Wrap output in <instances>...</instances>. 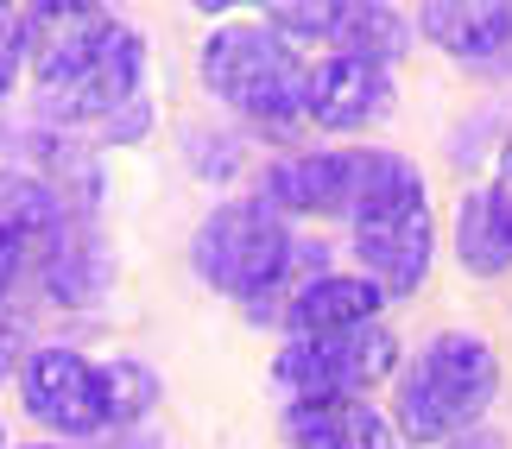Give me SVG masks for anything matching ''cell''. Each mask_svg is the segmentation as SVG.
<instances>
[{
    "instance_id": "obj_1",
    "label": "cell",
    "mask_w": 512,
    "mask_h": 449,
    "mask_svg": "<svg viewBox=\"0 0 512 449\" xmlns=\"http://www.w3.org/2000/svg\"><path fill=\"white\" fill-rule=\"evenodd\" d=\"M348 222H354L361 279H373L386 298H411L430 272V247H437V222H430L418 165L399 159V152H361Z\"/></svg>"
},
{
    "instance_id": "obj_2",
    "label": "cell",
    "mask_w": 512,
    "mask_h": 449,
    "mask_svg": "<svg viewBox=\"0 0 512 449\" xmlns=\"http://www.w3.org/2000/svg\"><path fill=\"white\" fill-rule=\"evenodd\" d=\"M500 393V361L481 336H449L424 342L418 361L399 374V399H392V424L411 443H456L481 424V412Z\"/></svg>"
},
{
    "instance_id": "obj_3",
    "label": "cell",
    "mask_w": 512,
    "mask_h": 449,
    "mask_svg": "<svg viewBox=\"0 0 512 449\" xmlns=\"http://www.w3.org/2000/svg\"><path fill=\"white\" fill-rule=\"evenodd\" d=\"M196 70H203L209 95H222L234 114H247V121H260V127H291L304 114L310 70L298 64V51L266 26H215L203 38Z\"/></svg>"
},
{
    "instance_id": "obj_4",
    "label": "cell",
    "mask_w": 512,
    "mask_h": 449,
    "mask_svg": "<svg viewBox=\"0 0 512 449\" xmlns=\"http://www.w3.org/2000/svg\"><path fill=\"white\" fill-rule=\"evenodd\" d=\"M291 260H298V241L266 203H215L190 241V266L228 298H266L291 272Z\"/></svg>"
},
{
    "instance_id": "obj_5",
    "label": "cell",
    "mask_w": 512,
    "mask_h": 449,
    "mask_svg": "<svg viewBox=\"0 0 512 449\" xmlns=\"http://www.w3.org/2000/svg\"><path fill=\"white\" fill-rule=\"evenodd\" d=\"M399 367V342L380 323L342 329V336H304L285 342V355L272 361V380L291 393V405L310 399H361L367 386H380Z\"/></svg>"
},
{
    "instance_id": "obj_6",
    "label": "cell",
    "mask_w": 512,
    "mask_h": 449,
    "mask_svg": "<svg viewBox=\"0 0 512 449\" xmlns=\"http://www.w3.org/2000/svg\"><path fill=\"white\" fill-rule=\"evenodd\" d=\"M19 399L45 431L89 437L108 431V405H102V367L76 348H32L19 367Z\"/></svg>"
},
{
    "instance_id": "obj_7",
    "label": "cell",
    "mask_w": 512,
    "mask_h": 449,
    "mask_svg": "<svg viewBox=\"0 0 512 449\" xmlns=\"http://www.w3.org/2000/svg\"><path fill=\"white\" fill-rule=\"evenodd\" d=\"M392 108V76L386 64H367V57H323L304 83V121H317L329 133H354L373 127Z\"/></svg>"
},
{
    "instance_id": "obj_8",
    "label": "cell",
    "mask_w": 512,
    "mask_h": 449,
    "mask_svg": "<svg viewBox=\"0 0 512 449\" xmlns=\"http://www.w3.org/2000/svg\"><path fill=\"white\" fill-rule=\"evenodd\" d=\"M354 178H361V152H298L266 171V209L285 216H336L354 203Z\"/></svg>"
},
{
    "instance_id": "obj_9",
    "label": "cell",
    "mask_w": 512,
    "mask_h": 449,
    "mask_svg": "<svg viewBox=\"0 0 512 449\" xmlns=\"http://www.w3.org/2000/svg\"><path fill=\"white\" fill-rule=\"evenodd\" d=\"M380 304H386V291L373 279H354V272H317V279L298 285V298L285 304V329H291V342L342 336V329L380 323Z\"/></svg>"
},
{
    "instance_id": "obj_10",
    "label": "cell",
    "mask_w": 512,
    "mask_h": 449,
    "mask_svg": "<svg viewBox=\"0 0 512 449\" xmlns=\"http://www.w3.org/2000/svg\"><path fill=\"white\" fill-rule=\"evenodd\" d=\"M291 449H405L399 424L380 418L361 399H310L285 412Z\"/></svg>"
},
{
    "instance_id": "obj_11",
    "label": "cell",
    "mask_w": 512,
    "mask_h": 449,
    "mask_svg": "<svg viewBox=\"0 0 512 449\" xmlns=\"http://www.w3.org/2000/svg\"><path fill=\"white\" fill-rule=\"evenodd\" d=\"M424 38L449 57H500L512 45V0H424Z\"/></svg>"
},
{
    "instance_id": "obj_12",
    "label": "cell",
    "mask_w": 512,
    "mask_h": 449,
    "mask_svg": "<svg viewBox=\"0 0 512 449\" xmlns=\"http://www.w3.org/2000/svg\"><path fill=\"white\" fill-rule=\"evenodd\" d=\"M108 247L95 241V228L89 222H76L64 216L57 222V234L45 241V291L57 304H95L108 291Z\"/></svg>"
},
{
    "instance_id": "obj_13",
    "label": "cell",
    "mask_w": 512,
    "mask_h": 449,
    "mask_svg": "<svg viewBox=\"0 0 512 449\" xmlns=\"http://www.w3.org/2000/svg\"><path fill=\"white\" fill-rule=\"evenodd\" d=\"M456 260L475 279H500L512 272V209L500 203V190H468L456 209Z\"/></svg>"
},
{
    "instance_id": "obj_14",
    "label": "cell",
    "mask_w": 512,
    "mask_h": 449,
    "mask_svg": "<svg viewBox=\"0 0 512 449\" xmlns=\"http://www.w3.org/2000/svg\"><path fill=\"white\" fill-rule=\"evenodd\" d=\"M64 216L70 209L45 178H32V171H0V228H13L19 241H51Z\"/></svg>"
},
{
    "instance_id": "obj_15",
    "label": "cell",
    "mask_w": 512,
    "mask_h": 449,
    "mask_svg": "<svg viewBox=\"0 0 512 449\" xmlns=\"http://www.w3.org/2000/svg\"><path fill=\"white\" fill-rule=\"evenodd\" d=\"M342 45V57H367V64H386V57L405 51V19L386 7V0H348V13L329 32Z\"/></svg>"
},
{
    "instance_id": "obj_16",
    "label": "cell",
    "mask_w": 512,
    "mask_h": 449,
    "mask_svg": "<svg viewBox=\"0 0 512 449\" xmlns=\"http://www.w3.org/2000/svg\"><path fill=\"white\" fill-rule=\"evenodd\" d=\"M102 405H108V424H114V431H121V424H133V418H146L152 405H159V374H152V367H140V361L102 367Z\"/></svg>"
},
{
    "instance_id": "obj_17",
    "label": "cell",
    "mask_w": 512,
    "mask_h": 449,
    "mask_svg": "<svg viewBox=\"0 0 512 449\" xmlns=\"http://www.w3.org/2000/svg\"><path fill=\"white\" fill-rule=\"evenodd\" d=\"M272 26L279 32H298V38H329L336 19L348 13V0H266Z\"/></svg>"
},
{
    "instance_id": "obj_18",
    "label": "cell",
    "mask_w": 512,
    "mask_h": 449,
    "mask_svg": "<svg viewBox=\"0 0 512 449\" xmlns=\"http://www.w3.org/2000/svg\"><path fill=\"white\" fill-rule=\"evenodd\" d=\"M26 45H32V7H0V95L19 83Z\"/></svg>"
},
{
    "instance_id": "obj_19",
    "label": "cell",
    "mask_w": 512,
    "mask_h": 449,
    "mask_svg": "<svg viewBox=\"0 0 512 449\" xmlns=\"http://www.w3.org/2000/svg\"><path fill=\"white\" fill-rule=\"evenodd\" d=\"M19 266H26V241H19L13 228H0V304H7V291L19 279Z\"/></svg>"
},
{
    "instance_id": "obj_20",
    "label": "cell",
    "mask_w": 512,
    "mask_h": 449,
    "mask_svg": "<svg viewBox=\"0 0 512 449\" xmlns=\"http://www.w3.org/2000/svg\"><path fill=\"white\" fill-rule=\"evenodd\" d=\"M19 342H26V329H19L13 317H0V380H7L13 367H26V355H19Z\"/></svg>"
},
{
    "instance_id": "obj_21",
    "label": "cell",
    "mask_w": 512,
    "mask_h": 449,
    "mask_svg": "<svg viewBox=\"0 0 512 449\" xmlns=\"http://www.w3.org/2000/svg\"><path fill=\"white\" fill-rule=\"evenodd\" d=\"M196 13H234V7H266V0H190Z\"/></svg>"
},
{
    "instance_id": "obj_22",
    "label": "cell",
    "mask_w": 512,
    "mask_h": 449,
    "mask_svg": "<svg viewBox=\"0 0 512 449\" xmlns=\"http://www.w3.org/2000/svg\"><path fill=\"white\" fill-rule=\"evenodd\" d=\"M494 190H500V203L512 209V146L500 152V184H494Z\"/></svg>"
},
{
    "instance_id": "obj_23",
    "label": "cell",
    "mask_w": 512,
    "mask_h": 449,
    "mask_svg": "<svg viewBox=\"0 0 512 449\" xmlns=\"http://www.w3.org/2000/svg\"><path fill=\"white\" fill-rule=\"evenodd\" d=\"M449 449H500V443H494V437H475V431H468V437H456Z\"/></svg>"
},
{
    "instance_id": "obj_24",
    "label": "cell",
    "mask_w": 512,
    "mask_h": 449,
    "mask_svg": "<svg viewBox=\"0 0 512 449\" xmlns=\"http://www.w3.org/2000/svg\"><path fill=\"white\" fill-rule=\"evenodd\" d=\"M13 449H64V443H13Z\"/></svg>"
},
{
    "instance_id": "obj_25",
    "label": "cell",
    "mask_w": 512,
    "mask_h": 449,
    "mask_svg": "<svg viewBox=\"0 0 512 449\" xmlns=\"http://www.w3.org/2000/svg\"><path fill=\"white\" fill-rule=\"evenodd\" d=\"M0 7H32V0H0Z\"/></svg>"
},
{
    "instance_id": "obj_26",
    "label": "cell",
    "mask_w": 512,
    "mask_h": 449,
    "mask_svg": "<svg viewBox=\"0 0 512 449\" xmlns=\"http://www.w3.org/2000/svg\"><path fill=\"white\" fill-rule=\"evenodd\" d=\"M0 449H7V437H0Z\"/></svg>"
}]
</instances>
